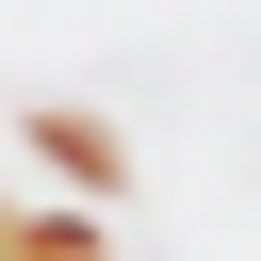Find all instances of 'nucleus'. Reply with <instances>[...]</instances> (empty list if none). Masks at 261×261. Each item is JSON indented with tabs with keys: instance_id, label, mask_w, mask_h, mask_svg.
Wrapping results in <instances>:
<instances>
[{
	"instance_id": "f257e3e1",
	"label": "nucleus",
	"mask_w": 261,
	"mask_h": 261,
	"mask_svg": "<svg viewBox=\"0 0 261 261\" xmlns=\"http://www.w3.org/2000/svg\"><path fill=\"white\" fill-rule=\"evenodd\" d=\"M16 147H33V163L82 196V212H114V196H130V147H114L98 114H65V98H49V114H16Z\"/></svg>"
}]
</instances>
